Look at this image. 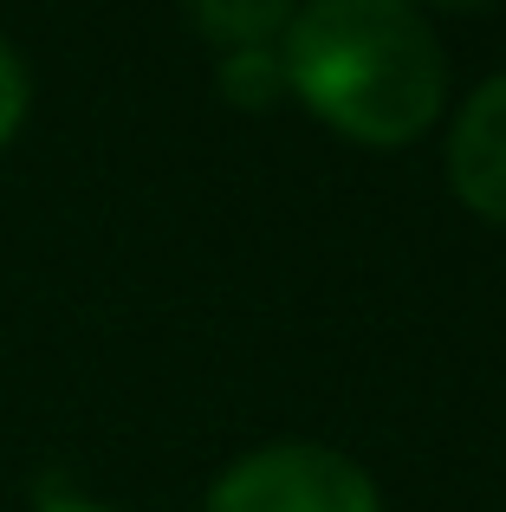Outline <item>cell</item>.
Returning a JSON list of instances; mask_svg holds the SVG:
<instances>
[{"label": "cell", "instance_id": "obj_2", "mask_svg": "<svg viewBox=\"0 0 506 512\" xmlns=\"http://www.w3.org/2000/svg\"><path fill=\"white\" fill-rule=\"evenodd\" d=\"M208 512H383V500L351 454L279 441L234 461L208 493Z\"/></svg>", "mask_w": 506, "mask_h": 512}, {"label": "cell", "instance_id": "obj_4", "mask_svg": "<svg viewBox=\"0 0 506 512\" xmlns=\"http://www.w3.org/2000/svg\"><path fill=\"white\" fill-rule=\"evenodd\" d=\"M189 7H195V20H202L208 39L241 52V46H266L273 33H286L299 0H189Z\"/></svg>", "mask_w": 506, "mask_h": 512}, {"label": "cell", "instance_id": "obj_5", "mask_svg": "<svg viewBox=\"0 0 506 512\" xmlns=\"http://www.w3.org/2000/svg\"><path fill=\"white\" fill-rule=\"evenodd\" d=\"M279 91H286V65L273 46H241L221 59V98L234 111H273Z\"/></svg>", "mask_w": 506, "mask_h": 512}, {"label": "cell", "instance_id": "obj_6", "mask_svg": "<svg viewBox=\"0 0 506 512\" xmlns=\"http://www.w3.org/2000/svg\"><path fill=\"white\" fill-rule=\"evenodd\" d=\"M26 98H33L26 65H20V52L0 39V143H13V130L26 124Z\"/></svg>", "mask_w": 506, "mask_h": 512}, {"label": "cell", "instance_id": "obj_3", "mask_svg": "<svg viewBox=\"0 0 506 512\" xmlns=\"http://www.w3.org/2000/svg\"><path fill=\"white\" fill-rule=\"evenodd\" d=\"M448 182L481 221L506 227V78L481 85L448 130Z\"/></svg>", "mask_w": 506, "mask_h": 512}, {"label": "cell", "instance_id": "obj_8", "mask_svg": "<svg viewBox=\"0 0 506 512\" xmlns=\"http://www.w3.org/2000/svg\"><path fill=\"white\" fill-rule=\"evenodd\" d=\"M435 7H474V0H435Z\"/></svg>", "mask_w": 506, "mask_h": 512}, {"label": "cell", "instance_id": "obj_1", "mask_svg": "<svg viewBox=\"0 0 506 512\" xmlns=\"http://www.w3.org/2000/svg\"><path fill=\"white\" fill-rule=\"evenodd\" d=\"M286 85L351 143H416L448 104V59L409 0H305L286 26Z\"/></svg>", "mask_w": 506, "mask_h": 512}, {"label": "cell", "instance_id": "obj_7", "mask_svg": "<svg viewBox=\"0 0 506 512\" xmlns=\"http://www.w3.org/2000/svg\"><path fill=\"white\" fill-rule=\"evenodd\" d=\"M39 512H104V506H91V500H46Z\"/></svg>", "mask_w": 506, "mask_h": 512}]
</instances>
